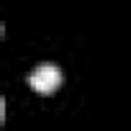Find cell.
<instances>
[{"instance_id": "6da1fadb", "label": "cell", "mask_w": 131, "mask_h": 131, "mask_svg": "<svg viewBox=\"0 0 131 131\" xmlns=\"http://www.w3.org/2000/svg\"><path fill=\"white\" fill-rule=\"evenodd\" d=\"M28 85L41 93V95H49L54 93L59 85H62V72L54 67V64H41V67H36L31 75H28Z\"/></svg>"}, {"instance_id": "7a4b0ae2", "label": "cell", "mask_w": 131, "mask_h": 131, "mask_svg": "<svg viewBox=\"0 0 131 131\" xmlns=\"http://www.w3.org/2000/svg\"><path fill=\"white\" fill-rule=\"evenodd\" d=\"M0 121H5V98L0 100Z\"/></svg>"}]
</instances>
